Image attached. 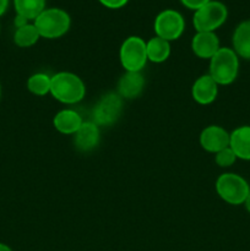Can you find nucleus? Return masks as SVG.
<instances>
[{
  "mask_svg": "<svg viewBox=\"0 0 250 251\" xmlns=\"http://www.w3.org/2000/svg\"><path fill=\"white\" fill-rule=\"evenodd\" d=\"M50 78L51 76L47 75L44 73H37L29 76L27 80V90L34 96H43L50 93Z\"/></svg>",
  "mask_w": 250,
  "mask_h": 251,
  "instance_id": "nucleus-20",
  "label": "nucleus"
},
{
  "mask_svg": "<svg viewBox=\"0 0 250 251\" xmlns=\"http://www.w3.org/2000/svg\"><path fill=\"white\" fill-rule=\"evenodd\" d=\"M120 64L125 71L141 73L145 68L147 59L146 42L137 36H130L123 42L119 50Z\"/></svg>",
  "mask_w": 250,
  "mask_h": 251,
  "instance_id": "nucleus-6",
  "label": "nucleus"
},
{
  "mask_svg": "<svg viewBox=\"0 0 250 251\" xmlns=\"http://www.w3.org/2000/svg\"><path fill=\"white\" fill-rule=\"evenodd\" d=\"M39 38L41 36L33 24H27L20 28H16L14 33V42L20 48H28L34 46Z\"/></svg>",
  "mask_w": 250,
  "mask_h": 251,
  "instance_id": "nucleus-19",
  "label": "nucleus"
},
{
  "mask_svg": "<svg viewBox=\"0 0 250 251\" xmlns=\"http://www.w3.org/2000/svg\"><path fill=\"white\" fill-rule=\"evenodd\" d=\"M216 191L225 202L243 205L250 193V186L243 176L235 173H223L216 180Z\"/></svg>",
  "mask_w": 250,
  "mask_h": 251,
  "instance_id": "nucleus-4",
  "label": "nucleus"
},
{
  "mask_svg": "<svg viewBox=\"0 0 250 251\" xmlns=\"http://www.w3.org/2000/svg\"><path fill=\"white\" fill-rule=\"evenodd\" d=\"M145 88V77L141 73L125 71L118 82V95L123 100H134L139 97Z\"/></svg>",
  "mask_w": 250,
  "mask_h": 251,
  "instance_id": "nucleus-13",
  "label": "nucleus"
},
{
  "mask_svg": "<svg viewBox=\"0 0 250 251\" xmlns=\"http://www.w3.org/2000/svg\"><path fill=\"white\" fill-rule=\"evenodd\" d=\"M83 120L81 115L74 109H63L56 113L53 118V125L56 131L64 135H74L80 126Z\"/></svg>",
  "mask_w": 250,
  "mask_h": 251,
  "instance_id": "nucleus-15",
  "label": "nucleus"
},
{
  "mask_svg": "<svg viewBox=\"0 0 250 251\" xmlns=\"http://www.w3.org/2000/svg\"><path fill=\"white\" fill-rule=\"evenodd\" d=\"M220 48V39L215 32H196L191 41V49L200 59L210 60Z\"/></svg>",
  "mask_w": 250,
  "mask_h": 251,
  "instance_id": "nucleus-11",
  "label": "nucleus"
},
{
  "mask_svg": "<svg viewBox=\"0 0 250 251\" xmlns=\"http://www.w3.org/2000/svg\"><path fill=\"white\" fill-rule=\"evenodd\" d=\"M15 26H16V28H20V27L25 26V25L28 24V20L26 19V17L21 16V15H17L16 14V17H15Z\"/></svg>",
  "mask_w": 250,
  "mask_h": 251,
  "instance_id": "nucleus-24",
  "label": "nucleus"
},
{
  "mask_svg": "<svg viewBox=\"0 0 250 251\" xmlns=\"http://www.w3.org/2000/svg\"><path fill=\"white\" fill-rule=\"evenodd\" d=\"M50 95L64 104H76L85 98L86 86L76 74L60 71L51 76Z\"/></svg>",
  "mask_w": 250,
  "mask_h": 251,
  "instance_id": "nucleus-1",
  "label": "nucleus"
},
{
  "mask_svg": "<svg viewBox=\"0 0 250 251\" xmlns=\"http://www.w3.org/2000/svg\"><path fill=\"white\" fill-rule=\"evenodd\" d=\"M17 15L27 20H36V17L46 9V0H14Z\"/></svg>",
  "mask_w": 250,
  "mask_h": 251,
  "instance_id": "nucleus-18",
  "label": "nucleus"
},
{
  "mask_svg": "<svg viewBox=\"0 0 250 251\" xmlns=\"http://www.w3.org/2000/svg\"><path fill=\"white\" fill-rule=\"evenodd\" d=\"M98 1L108 9H120L124 7L129 0H98Z\"/></svg>",
  "mask_w": 250,
  "mask_h": 251,
  "instance_id": "nucleus-23",
  "label": "nucleus"
},
{
  "mask_svg": "<svg viewBox=\"0 0 250 251\" xmlns=\"http://www.w3.org/2000/svg\"><path fill=\"white\" fill-rule=\"evenodd\" d=\"M233 50L239 58L250 60V20L240 22L232 37Z\"/></svg>",
  "mask_w": 250,
  "mask_h": 251,
  "instance_id": "nucleus-16",
  "label": "nucleus"
},
{
  "mask_svg": "<svg viewBox=\"0 0 250 251\" xmlns=\"http://www.w3.org/2000/svg\"><path fill=\"white\" fill-rule=\"evenodd\" d=\"M237 159V156L230 147H225V149L215 153V162L221 168H228V167L233 166Z\"/></svg>",
  "mask_w": 250,
  "mask_h": 251,
  "instance_id": "nucleus-21",
  "label": "nucleus"
},
{
  "mask_svg": "<svg viewBox=\"0 0 250 251\" xmlns=\"http://www.w3.org/2000/svg\"><path fill=\"white\" fill-rule=\"evenodd\" d=\"M147 59L152 63H163L171 55V42L159 37H152L146 42Z\"/></svg>",
  "mask_w": 250,
  "mask_h": 251,
  "instance_id": "nucleus-17",
  "label": "nucleus"
},
{
  "mask_svg": "<svg viewBox=\"0 0 250 251\" xmlns=\"http://www.w3.org/2000/svg\"><path fill=\"white\" fill-rule=\"evenodd\" d=\"M244 205H245V208H247V210H248V212L250 213V193H249V195H248L247 200H245Z\"/></svg>",
  "mask_w": 250,
  "mask_h": 251,
  "instance_id": "nucleus-26",
  "label": "nucleus"
},
{
  "mask_svg": "<svg viewBox=\"0 0 250 251\" xmlns=\"http://www.w3.org/2000/svg\"><path fill=\"white\" fill-rule=\"evenodd\" d=\"M230 134L218 125H210L200 134V146L210 153H217L221 150L229 147Z\"/></svg>",
  "mask_w": 250,
  "mask_h": 251,
  "instance_id": "nucleus-9",
  "label": "nucleus"
},
{
  "mask_svg": "<svg viewBox=\"0 0 250 251\" xmlns=\"http://www.w3.org/2000/svg\"><path fill=\"white\" fill-rule=\"evenodd\" d=\"M0 251H12L11 248L7 247L6 244H2V243H0Z\"/></svg>",
  "mask_w": 250,
  "mask_h": 251,
  "instance_id": "nucleus-27",
  "label": "nucleus"
},
{
  "mask_svg": "<svg viewBox=\"0 0 250 251\" xmlns=\"http://www.w3.org/2000/svg\"><path fill=\"white\" fill-rule=\"evenodd\" d=\"M208 1H211V0H180V2L184 6L188 7V9L190 10H194V11H196L198 9L202 7L203 5L207 4Z\"/></svg>",
  "mask_w": 250,
  "mask_h": 251,
  "instance_id": "nucleus-22",
  "label": "nucleus"
},
{
  "mask_svg": "<svg viewBox=\"0 0 250 251\" xmlns=\"http://www.w3.org/2000/svg\"><path fill=\"white\" fill-rule=\"evenodd\" d=\"M123 113V98L118 93L102 96L92 110V122L98 126H110L119 120Z\"/></svg>",
  "mask_w": 250,
  "mask_h": 251,
  "instance_id": "nucleus-7",
  "label": "nucleus"
},
{
  "mask_svg": "<svg viewBox=\"0 0 250 251\" xmlns=\"http://www.w3.org/2000/svg\"><path fill=\"white\" fill-rule=\"evenodd\" d=\"M0 97H1V86H0Z\"/></svg>",
  "mask_w": 250,
  "mask_h": 251,
  "instance_id": "nucleus-28",
  "label": "nucleus"
},
{
  "mask_svg": "<svg viewBox=\"0 0 250 251\" xmlns=\"http://www.w3.org/2000/svg\"><path fill=\"white\" fill-rule=\"evenodd\" d=\"M227 17V6L217 0H211L194 12L193 24L196 32H215L225 24Z\"/></svg>",
  "mask_w": 250,
  "mask_h": 251,
  "instance_id": "nucleus-5",
  "label": "nucleus"
},
{
  "mask_svg": "<svg viewBox=\"0 0 250 251\" xmlns=\"http://www.w3.org/2000/svg\"><path fill=\"white\" fill-rule=\"evenodd\" d=\"M100 126L92 120L83 122L80 129L74 134V145L80 152L93 151L100 144Z\"/></svg>",
  "mask_w": 250,
  "mask_h": 251,
  "instance_id": "nucleus-10",
  "label": "nucleus"
},
{
  "mask_svg": "<svg viewBox=\"0 0 250 251\" xmlns=\"http://www.w3.org/2000/svg\"><path fill=\"white\" fill-rule=\"evenodd\" d=\"M229 147L238 159L250 161V125H243L230 132Z\"/></svg>",
  "mask_w": 250,
  "mask_h": 251,
  "instance_id": "nucleus-14",
  "label": "nucleus"
},
{
  "mask_svg": "<svg viewBox=\"0 0 250 251\" xmlns=\"http://www.w3.org/2000/svg\"><path fill=\"white\" fill-rule=\"evenodd\" d=\"M239 73V56L232 48L221 47L217 53L210 59L208 75L217 85L227 86L235 81Z\"/></svg>",
  "mask_w": 250,
  "mask_h": 251,
  "instance_id": "nucleus-2",
  "label": "nucleus"
},
{
  "mask_svg": "<svg viewBox=\"0 0 250 251\" xmlns=\"http://www.w3.org/2000/svg\"><path fill=\"white\" fill-rule=\"evenodd\" d=\"M39 36L47 39H56L63 37L70 29V15L63 9L50 7L44 9L33 21Z\"/></svg>",
  "mask_w": 250,
  "mask_h": 251,
  "instance_id": "nucleus-3",
  "label": "nucleus"
},
{
  "mask_svg": "<svg viewBox=\"0 0 250 251\" xmlns=\"http://www.w3.org/2000/svg\"><path fill=\"white\" fill-rule=\"evenodd\" d=\"M7 6H9V0H0V16L2 14H5V11L7 10Z\"/></svg>",
  "mask_w": 250,
  "mask_h": 251,
  "instance_id": "nucleus-25",
  "label": "nucleus"
},
{
  "mask_svg": "<svg viewBox=\"0 0 250 251\" xmlns=\"http://www.w3.org/2000/svg\"><path fill=\"white\" fill-rule=\"evenodd\" d=\"M154 32L156 36L166 41L172 42L180 38L185 29V20L180 12L167 9L159 12L154 19Z\"/></svg>",
  "mask_w": 250,
  "mask_h": 251,
  "instance_id": "nucleus-8",
  "label": "nucleus"
},
{
  "mask_svg": "<svg viewBox=\"0 0 250 251\" xmlns=\"http://www.w3.org/2000/svg\"><path fill=\"white\" fill-rule=\"evenodd\" d=\"M218 95V85L208 74L196 78L191 87L194 100L201 105H207L215 102Z\"/></svg>",
  "mask_w": 250,
  "mask_h": 251,
  "instance_id": "nucleus-12",
  "label": "nucleus"
}]
</instances>
